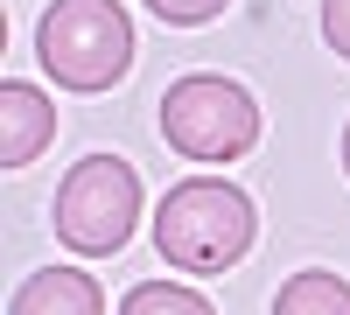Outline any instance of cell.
<instances>
[{
  "instance_id": "obj_1",
  "label": "cell",
  "mask_w": 350,
  "mask_h": 315,
  "mask_svg": "<svg viewBox=\"0 0 350 315\" xmlns=\"http://www.w3.org/2000/svg\"><path fill=\"white\" fill-rule=\"evenodd\" d=\"M252 232H259L252 196L217 182V176H189V182H175L154 204V252L168 266H183V273H224V266H239Z\"/></svg>"
},
{
  "instance_id": "obj_2",
  "label": "cell",
  "mask_w": 350,
  "mask_h": 315,
  "mask_svg": "<svg viewBox=\"0 0 350 315\" xmlns=\"http://www.w3.org/2000/svg\"><path fill=\"white\" fill-rule=\"evenodd\" d=\"M36 56L64 92H112L133 64V21L120 0H56L42 14Z\"/></svg>"
},
{
  "instance_id": "obj_3",
  "label": "cell",
  "mask_w": 350,
  "mask_h": 315,
  "mask_svg": "<svg viewBox=\"0 0 350 315\" xmlns=\"http://www.w3.org/2000/svg\"><path fill=\"white\" fill-rule=\"evenodd\" d=\"M161 140L189 161H239L259 140V105L245 84H231L217 70L175 77L161 92Z\"/></svg>"
},
{
  "instance_id": "obj_4",
  "label": "cell",
  "mask_w": 350,
  "mask_h": 315,
  "mask_svg": "<svg viewBox=\"0 0 350 315\" xmlns=\"http://www.w3.org/2000/svg\"><path fill=\"white\" fill-rule=\"evenodd\" d=\"M49 217H56V238L84 260H105L133 238V217H140V176L120 154H84L49 196Z\"/></svg>"
},
{
  "instance_id": "obj_5",
  "label": "cell",
  "mask_w": 350,
  "mask_h": 315,
  "mask_svg": "<svg viewBox=\"0 0 350 315\" xmlns=\"http://www.w3.org/2000/svg\"><path fill=\"white\" fill-rule=\"evenodd\" d=\"M49 140H56V105L36 92V84L8 77V84H0V161H8V168H28Z\"/></svg>"
},
{
  "instance_id": "obj_6",
  "label": "cell",
  "mask_w": 350,
  "mask_h": 315,
  "mask_svg": "<svg viewBox=\"0 0 350 315\" xmlns=\"http://www.w3.org/2000/svg\"><path fill=\"white\" fill-rule=\"evenodd\" d=\"M8 315H105V295H98V280L92 273H77V266H42V273H28Z\"/></svg>"
},
{
  "instance_id": "obj_7",
  "label": "cell",
  "mask_w": 350,
  "mask_h": 315,
  "mask_svg": "<svg viewBox=\"0 0 350 315\" xmlns=\"http://www.w3.org/2000/svg\"><path fill=\"white\" fill-rule=\"evenodd\" d=\"M273 315H350V280L329 273V266H308L295 280H280Z\"/></svg>"
},
{
  "instance_id": "obj_8",
  "label": "cell",
  "mask_w": 350,
  "mask_h": 315,
  "mask_svg": "<svg viewBox=\"0 0 350 315\" xmlns=\"http://www.w3.org/2000/svg\"><path fill=\"white\" fill-rule=\"evenodd\" d=\"M120 315H217V308L203 295H189V288H175V280H140L120 301Z\"/></svg>"
},
{
  "instance_id": "obj_9",
  "label": "cell",
  "mask_w": 350,
  "mask_h": 315,
  "mask_svg": "<svg viewBox=\"0 0 350 315\" xmlns=\"http://www.w3.org/2000/svg\"><path fill=\"white\" fill-rule=\"evenodd\" d=\"M148 8H154L161 21H175V28H196V21H211V14H224L231 0H148Z\"/></svg>"
},
{
  "instance_id": "obj_10",
  "label": "cell",
  "mask_w": 350,
  "mask_h": 315,
  "mask_svg": "<svg viewBox=\"0 0 350 315\" xmlns=\"http://www.w3.org/2000/svg\"><path fill=\"white\" fill-rule=\"evenodd\" d=\"M323 36L336 56H350V0H323Z\"/></svg>"
},
{
  "instance_id": "obj_11",
  "label": "cell",
  "mask_w": 350,
  "mask_h": 315,
  "mask_svg": "<svg viewBox=\"0 0 350 315\" xmlns=\"http://www.w3.org/2000/svg\"><path fill=\"white\" fill-rule=\"evenodd\" d=\"M343 176H350V126H343Z\"/></svg>"
}]
</instances>
